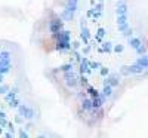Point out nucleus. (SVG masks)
Masks as SVG:
<instances>
[{"instance_id": "f257e3e1", "label": "nucleus", "mask_w": 148, "mask_h": 138, "mask_svg": "<svg viewBox=\"0 0 148 138\" xmlns=\"http://www.w3.org/2000/svg\"><path fill=\"white\" fill-rule=\"evenodd\" d=\"M70 39H71V31L64 30L62 31V37L56 40L55 49H56V51H61V52H62V51H71V42H70Z\"/></svg>"}, {"instance_id": "f03ea898", "label": "nucleus", "mask_w": 148, "mask_h": 138, "mask_svg": "<svg viewBox=\"0 0 148 138\" xmlns=\"http://www.w3.org/2000/svg\"><path fill=\"white\" fill-rule=\"evenodd\" d=\"M144 70L145 68L141 64H138V62H135V64H132V66H123V67H120V73L125 74V76H129V74H141Z\"/></svg>"}, {"instance_id": "7ed1b4c3", "label": "nucleus", "mask_w": 148, "mask_h": 138, "mask_svg": "<svg viewBox=\"0 0 148 138\" xmlns=\"http://www.w3.org/2000/svg\"><path fill=\"white\" fill-rule=\"evenodd\" d=\"M64 79H65V85L68 88H76L79 85V79H77V74L74 73L73 70L70 71H64Z\"/></svg>"}, {"instance_id": "20e7f679", "label": "nucleus", "mask_w": 148, "mask_h": 138, "mask_svg": "<svg viewBox=\"0 0 148 138\" xmlns=\"http://www.w3.org/2000/svg\"><path fill=\"white\" fill-rule=\"evenodd\" d=\"M61 30H64V19L62 18H53V19L49 21V31L52 34L58 33Z\"/></svg>"}, {"instance_id": "39448f33", "label": "nucleus", "mask_w": 148, "mask_h": 138, "mask_svg": "<svg viewBox=\"0 0 148 138\" xmlns=\"http://www.w3.org/2000/svg\"><path fill=\"white\" fill-rule=\"evenodd\" d=\"M18 111H19L21 116H24V119L31 120V119L34 117V108H33V107H28V106H25V104H19Z\"/></svg>"}, {"instance_id": "423d86ee", "label": "nucleus", "mask_w": 148, "mask_h": 138, "mask_svg": "<svg viewBox=\"0 0 148 138\" xmlns=\"http://www.w3.org/2000/svg\"><path fill=\"white\" fill-rule=\"evenodd\" d=\"M104 85H111L113 88L119 86L120 85V77L117 73H113V74H108V76L104 79Z\"/></svg>"}, {"instance_id": "0eeeda50", "label": "nucleus", "mask_w": 148, "mask_h": 138, "mask_svg": "<svg viewBox=\"0 0 148 138\" xmlns=\"http://www.w3.org/2000/svg\"><path fill=\"white\" fill-rule=\"evenodd\" d=\"M80 39H82V42H83L84 45H88V43H89V39H90V31H89V28H88V27H86V24H83V26H82Z\"/></svg>"}, {"instance_id": "6e6552de", "label": "nucleus", "mask_w": 148, "mask_h": 138, "mask_svg": "<svg viewBox=\"0 0 148 138\" xmlns=\"http://www.w3.org/2000/svg\"><path fill=\"white\" fill-rule=\"evenodd\" d=\"M93 70L90 68V62H89V59L88 58H83L82 61H80V73L82 74H86V73H92Z\"/></svg>"}, {"instance_id": "1a4fd4ad", "label": "nucleus", "mask_w": 148, "mask_h": 138, "mask_svg": "<svg viewBox=\"0 0 148 138\" xmlns=\"http://www.w3.org/2000/svg\"><path fill=\"white\" fill-rule=\"evenodd\" d=\"M10 68H12L10 59H0V73L6 74V73L10 71Z\"/></svg>"}, {"instance_id": "9d476101", "label": "nucleus", "mask_w": 148, "mask_h": 138, "mask_svg": "<svg viewBox=\"0 0 148 138\" xmlns=\"http://www.w3.org/2000/svg\"><path fill=\"white\" fill-rule=\"evenodd\" d=\"M116 14H117V15H127V14H129L127 5H126L125 2H119L117 6H116Z\"/></svg>"}, {"instance_id": "9b49d317", "label": "nucleus", "mask_w": 148, "mask_h": 138, "mask_svg": "<svg viewBox=\"0 0 148 138\" xmlns=\"http://www.w3.org/2000/svg\"><path fill=\"white\" fill-rule=\"evenodd\" d=\"M82 108L84 111H92L93 106H92V98H83L82 99Z\"/></svg>"}, {"instance_id": "f8f14e48", "label": "nucleus", "mask_w": 148, "mask_h": 138, "mask_svg": "<svg viewBox=\"0 0 148 138\" xmlns=\"http://www.w3.org/2000/svg\"><path fill=\"white\" fill-rule=\"evenodd\" d=\"M141 45H142L141 39H138V37H129V46H130L132 49H136V48H139Z\"/></svg>"}, {"instance_id": "ddd939ff", "label": "nucleus", "mask_w": 148, "mask_h": 138, "mask_svg": "<svg viewBox=\"0 0 148 138\" xmlns=\"http://www.w3.org/2000/svg\"><path fill=\"white\" fill-rule=\"evenodd\" d=\"M65 9H68V10H71V12H76V10H77V0H67Z\"/></svg>"}, {"instance_id": "4468645a", "label": "nucleus", "mask_w": 148, "mask_h": 138, "mask_svg": "<svg viewBox=\"0 0 148 138\" xmlns=\"http://www.w3.org/2000/svg\"><path fill=\"white\" fill-rule=\"evenodd\" d=\"M73 17H74V12H71V10H68V9H64L62 14H61V18H62L64 21H71Z\"/></svg>"}, {"instance_id": "2eb2a0df", "label": "nucleus", "mask_w": 148, "mask_h": 138, "mask_svg": "<svg viewBox=\"0 0 148 138\" xmlns=\"http://www.w3.org/2000/svg\"><path fill=\"white\" fill-rule=\"evenodd\" d=\"M101 48L104 49V52L111 54V52H113V49H114V45L111 43V42H102V46Z\"/></svg>"}, {"instance_id": "dca6fc26", "label": "nucleus", "mask_w": 148, "mask_h": 138, "mask_svg": "<svg viewBox=\"0 0 148 138\" xmlns=\"http://www.w3.org/2000/svg\"><path fill=\"white\" fill-rule=\"evenodd\" d=\"M136 62L138 64H141L144 68H148V55L145 54V55H141L138 59H136Z\"/></svg>"}, {"instance_id": "f3484780", "label": "nucleus", "mask_w": 148, "mask_h": 138, "mask_svg": "<svg viewBox=\"0 0 148 138\" xmlns=\"http://www.w3.org/2000/svg\"><path fill=\"white\" fill-rule=\"evenodd\" d=\"M102 95H105L107 98H110L111 95H113V86H111V85H104V88H102Z\"/></svg>"}, {"instance_id": "a211bd4d", "label": "nucleus", "mask_w": 148, "mask_h": 138, "mask_svg": "<svg viewBox=\"0 0 148 138\" xmlns=\"http://www.w3.org/2000/svg\"><path fill=\"white\" fill-rule=\"evenodd\" d=\"M86 92H88L92 98H95V97H99L101 94H99V91H96V88H93V86H88V89H86Z\"/></svg>"}, {"instance_id": "6ab92c4d", "label": "nucleus", "mask_w": 148, "mask_h": 138, "mask_svg": "<svg viewBox=\"0 0 148 138\" xmlns=\"http://www.w3.org/2000/svg\"><path fill=\"white\" fill-rule=\"evenodd\" d=\"M8 103H9V107H10V108H18L19 104H21V101H19L18 98H12V99H9Z\"/></svg>"}, {"instance_id": "aec40b11", "label": "nucleus", "mask_w": 148, "mask_h": 138, "mask_svg": "<svg viewBox=\"0 0 148 138\" xmlns=\"http://www.w3.org/2000/svg\"><path fill=\"white\" fill-rule=\"evenodd\" d=\"M59 71H70L73 70V62H68V64H62V66H59L58 67Z\"/></svg>"}, {"instance_id": "412c9836", "label": "nucleus", "mask_w": 148, "mask_h": 138, "mask_svg": "<svg viewBox=\"0 0 148 138\" xmlns=\"http://www.w3.org/2000/svg\"><path fill=\"white\" fill-rule=\"evenodd\" d=\"M12 52L10 51H0V59H10Z\"/></svg>"}, {"instance_id": "4be33fe9", "label": "nucleus", "mask_w": 148, "mask_h": 138, "mask_svg": "<svg viewBox=\"0 0 148 138\" xmlns=\"http://www.w3.org/2000/svg\"><path fill=\"white\" fill-rule=\"evenodd\" d=\"M16 94L18 92H15L14 89H9V92L5 94V99H6V101H9V99H12V98H16Z\"/></svg>"}, {"instance_id": "5701e85b", "label": "nucleus", "mask_w": 148, "mask_h": 138, "mask_svg": "<svg viewBox=\"0 0 148 138\" xmlns=\"http://www.w3.org/2000/svg\"><path fill=\"white\" fill-rule=\"evenodd\" d=\"M127 22V15H117V26H121V24Z\"/></svg>"}, {"instance_id": "b1692460", "label": "nucleus", "mask_w": 148, "mask_h": 138, "mask_svg": "<svg viewBox=\"0 0 148 138\" xmlns=\"http://www.w3.org/2000/svg\"><path fill=\"white\" fill-rule=\"evenodd\" d=\"M135 51H136V54H138V55H145V54H147V46L141 45L139 48H136V49H135Z\"/></svg>"}, {"instance_id": "393cba45", "label": "nucleus", "mask_w": 148, "mask_h": 138, "mask_svg": "<svg viewBox=\"0 0 148 138\" xmlns=\"http://www.w3.org/2000/svg\"><path fill=\"white\" fill-rule=\"evenodd\" d=\"M123 51H125V46H123V45H114L113 52H116V54H121Z\"/></svg>"}, {"instance_id": "a878e982", "label": "nucleus", "mask_w": 148, "mask_h": 138, "mask_svg": "<svg viewBox=\"0 0 148 138\" xmlns=\"http://www.w3.org/2000/svg\"><path fill=\"white\" fill-rule=\"evenodd\" d=\"M9 92V86L5 83H0V94H8Z\"/></svg>"}, {"instance_id": "bb28decb", "label": "nucleus", "mask_w": 148, "mask_h": 138, "mask_svg": "<svg viewBox=\"0 0 148 138\" xmlns=\"http://www.w3.org/2000/svg\"><path fill=\"white\" fill-rule=\"evenodd\" d=\"M99 73H101L102 77H107L108 74H110V70H108L107 67H101V68H99Z\"/></svg>"}, {"instance_id": "cd10ccee", "label": "nucleus", "mask_w": 148, "mask_h": 138, "mask_svg": "<svg viewBox=\"0 0 148 138\" xmlns=\"http://www.w3.org/2000/svg\"><path fill=\"white\" fill-rule=\"evenodd\" d=\"M127 28H129V22H126V24H121V26H119V31H120V33H125Z\"/></svg>"}, {"instance_id": "c85d7f7f", "label": "nucleus", "mask_w": 148, "mask_h": 138, "mask_svg": "<svg viewBox=\"0 0 148 138\" xmlns=\"http://www.w3.org/2000/svg\"><path fill=\"white\" fill-rule=\"evenodd\" d=\"M101 67H102V66H101L98 61H95V62H90V68H92V70H98V68H101Z\"/></svg>"}, {"instance_id": "c756f323", "label": "nucleus", "mask_w": 148, "mask_h": 138, "mask_svg": "<svg viewBox=\"0 0 148 138\" xmlns=\"http://www.w3.org/2000/svg\"><path fill=\"white\" fill-rule=\"evenodd\" d=\"M79 83H82V85H88V77H86L84 76V74H82V76H80V79H79Z\"/></svg>"}, {"instance_id": "7c9ffc66", "label": "nucleus", "mask_w": 148, "mask_h": 138, "mask_svg": "<svg viewBox=\"0 0 148 138\" xmlns=\"http://www.w3.org/2000/svg\"><path fill=\"white\" fill-rule=\"evenodd\" d=\"M79 48H80V42H73L71 43V51H77Z\"/></svg>"}, {"instance_id": "2f4dec72", "label": "nucleus", "mask_w": 148, "mask_h": 138, "mask_svg": "<svg viewBox=\"0 0 148 138\" xmlns=\"http://www.w3.org/2000/svg\"><path fill=\"white\" fill-rule=\"evenodd\" d=\"M132 34H133V30H132L130 27H129V28H127V30H126L125 33H123V36H125V37H127V39H129V37H130Z\"/></svg>"}, {"instance_id": "473e14b6", "label": "nucleus", "mask_w": 148, "mask_h": 138, "mask_svg": "<svg viewBox=\"0 0 148 138\" xmlns=\"http://www.w3.org/2000/svg\"><path fill=\"white\" fill-rule=\"evenodd\" d=\"M18 135H19L21 138H27V137H28V132H27L25 129H21V131L18 132Z\"/></svg>"}, {"instance_id": "72a5a7b5", "label": "nucleus", "mask_w": 148, "mask_h": 138, "mask_svg": "<svg viewBox=\"0 0 148 138\" xmlns=\"http://www.w3.org/2000/svg\"><path fill=\"white\" fill-rule=\"evenodd\" d=\"M8 123H9V122L6 120V117H0V126L5 128V126H8Z\"/></svg>"}, {"instance_id": "f704fd0d", "label": "nucleus", "mask_w": 148, "mask_h": 138, "mask_svg": "<svg viewBox=\"0 0 148 138\" xmlns=\"http://www.w3.org/2000/svg\"><path fill=\"white\" fill-rule=\"evenodd\" d=\"M95 10L102 12V2H99V3H96V5H95Z\"/></svg>"}, {"instance_id": "c9c22d12", "label": "nucleus", "mask_w": 148, "mask_h": 138, "mask_svg": "<svg viewBox=\"0 0 148 138\" xmlns=\"http://www.w3.org/2000/svg\"><path fill=\"white\" fill-rule=\"evenodd\" d=\"M98 36L104 37V36H105V28H98Z\"/></svg>"}, {"instance_id": "e433bc0d", "label": "nucleus", "mask_w": 148, "mask_h": 138, "mask_svg": "<svg viewBox=\"0 0 148 138\" xmlns=\"http://www.w3.org/2000/svg\"><path fill=\"white\" fill-rule=\"evenodd\" d=\"M86 15H88V17H93V15H95V8H93V9H88Z\"/></svg>"}, {"instance_id": "4c0bfd02", "label": "nucleus", "mask_w": 148, "mask_h": 138, "mask_svg": "<svg viewBox=\"0 0 148 138\" xmlns=\"http://www.w3.org/2000/svg\"><path fill=\"white\" fill-rule=\"evenodd\" d=\"M8 128H9L10 132H14V131H15V125L12 123V122H9V123H8Z\"/></svg>"}, {"instance_id": "58836bf2", "label": "nucleus", "mask_w": 148, "mask_h": 138, "mask_svg": "<svg viewBox=\"0 0 148 138\" xmlns=\"http://www.w3.org/2000/svg\"><path fill=\"white\" fill-rule=\"evenodd\" d=\"M24 120H22V116L21 115H18V116H15V123H22Z\"/></svg>"}, {"instance_id": "ea45409f", "label": "nucleus", "mask_w": 148, "mask_h": 138, "mask_svg": "<svg viewBox=\"0 0 148 138\" xmlns=\"http://www.w3.org/2000/svg\"><path fill=\"white\" fill-rule=\"evenodd\" d=\"M83 52H84V54H89V52H90V46H89V45L84 46V48H83Z\"/></svg>"}, {"instance_id": "a19ab883", "label": "nucleus", "mask_w": 148, "mask_h": 138, "mask_svg": "<svg viewBox=\"0 0 148 138\" xmlns=\"http://www.w3.org/2000/svg\"><path fill=\"white\" fill-rule=\"evenodd\" d=\"M12 135H14V132H10V131H9V132H6V134H5V137H8V138H10V137H12Z\"/></svg>"}, {"instance_id": "79ce46f5", "label": "nucleus", "mask_w": 148, "mask_h": 138, "mask_svg": "<svg viewBox=\"0 0 148 138\" xmlns=\"http://www.w3.org/2000/svg\"><path fill=\"white\" fill-rule=\"evenodd\" d=\"M0 117H6V113L3 110H0Z\"/></svg>"}, {"instance_id": "37998d69", "label": "nucleus", "mask_w": 148, "mask_h": 138, "mask_svg": "<svg viewBox=\"0 0 148 138\" xmlns=\"http://www.w3.org/2000/svg\"><path fill=\"white\" fill-rule=\"evenodd\" d=\"M0 83H3V74L0 73Z\"/></svg>"}, {"instance_id": "c03bdc74", "label": "nucleus", "mask_w": 148, "mask_h": 138, "mask_svg": "<svg viewBox=\"0 0 148 138\" xmlns=\"http://www.w3.org/2000/svg\"><path fill=\"white\" fill-rule=\"evenodd\" d=\"M3 132V126H0V134H2Z\"/></svg>"}, {"instance_id": "a18cd8bd", "label": "nucleus", "mask_w": 148, "mask_h": 138, "mask_svg": "<svg viewBox=\"0 0 148 138\" xmlns=\"http://www.w3.org/2000/svg\"><path fill=\"white\" fill-rule=\"evenodd\" d=\"M99 2H104V0H99Z\"/></svg>"}]
</instances>
